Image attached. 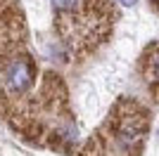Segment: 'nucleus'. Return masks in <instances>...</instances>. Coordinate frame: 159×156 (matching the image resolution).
I'll list each match as a JSON object with an SVG mask.
<instances>
[{"instance_id": "nucleus-3", "label": "nucleus", "mask_w": 159, "mask_h": 156, "mask_svg": "<svg viewBox=\"0 0 159 156\" xmlns=\"http://www.w3.org/2000/svg\"><path fill=\"white\" fill-rule=\"evenodd\" d=\"M50 5L55 10H60V12H71L74 7L79 5V0H50Z\"/></svg>"}, {"instance_id": "nucleus-2", "label": "nucleus", "mask_w": 159, "mask_h": 156, "mask_svg": "<svg viewBox=\"0 0 159 156\" xmlns=\"http://www.w3.org/2000/svg\"><path fill=\"white\" fill-rule=\"evenodd\" d=\"M0 156H26V154L12 142H0Z\"/></svg>"}, {"instance_id": "nucleus-1", "label": "nucleus", "mask_w": 159, "mask_h": 156, "mask_svg": "<svg viewBox=\"0 0 159 156\" xmlns=\"http://www.w3.org/2000/svg\"><path fill=\"white\" fill-rule=\"evenodd\" d=\"M33 83V66L29 57H14L5 69V85L10 92H24Z\"/></svg>"}, {"instance_id": "nucleus-5", "label": "nucleus", "mask_w": 159, "mask_h": 156, "mask_svg": "<svg viewBox=\"0 0 159 156\" xmlns=\"http://www.w3.org/2000/svg\"><path fill=\"white\" fill-rule=\"evenodd\" d=\"M154 76H157V78H159V57H157V59H154Z\"/></svg>"}, {"instance_id": "nucleus-4", "label": "nucleus", "mask_w": 159, "mask_h": 156, "mask_svg": "<svg viewBox=\"0 0 159 156\" xmlns=\"http://www.w3.org/2000/svg\"><path fill=\"white\" fill-rule=\"evenodd\" d=\"M119 2H121V5H126V7H133L138 0H119Z\"/></svg>"}]
</instances>
